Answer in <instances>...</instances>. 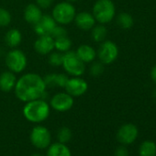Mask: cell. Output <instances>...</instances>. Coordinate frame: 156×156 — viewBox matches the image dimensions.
Wrapping results in <instances>:
<instances>
[{"label":"cell","instance_id":"cell-1","mask_svg":"<svg viewBox=\"0 0 156 156\" xmlns=\"http://www.w3.org/2000/svg\"><path fill=\"white\" fill-rule=\"evenodd\" d=\"M14 90L16 97L20 100L22 102H29L42 98L45 95L46 85L40 74L29 73L23 74L17 80Z\"/></svg>","mask_w":156,"mask_h":156},{"label":"cell","instance_id":"cell-2","mask_svg":"<svg viewBox=\"0 0 156 156\" xmlns=\"http://www.w3.org/2000/svg\"><path fill=\"white\" fill-rule=\"evenodd\" d=\"M25 119L32 123H40L46 120L50 115V105L42 98L26 102L23 108Z\"/></svg>","mask_w":156,"mask_h":156},{"label":"cell","instance_id":"cell-3","mask_svg":"<svg viewBox=\"0 0 156 156\" xmlns=\"http://www.w3.org/2000/svg\"><path fill=\"white\" fill-rule=\"evenodd\" d=\"M115 5L112 0H98L93 7V16L100 24L109 23L115 16Z\"/></svg>","mask_w":156,"mask_h":156},{"label":"cell","instance_id":"cell-4","mask_svg":"<svg viewBox=\"0 0 156 156\" xmlns=\"http://www.w3.org/2000/svg\"><path fill=\"white\" fill-rule=\"evenodd\" d=\"M76 15L74 6L67 1L57 4L52 9V18L60 25H68L74 20Z\"/></svg>","mask_w":156,"mask_h":156},{"label":"cell","instance_id":"cell-5","mask_svg":"<svg viewBox=\"0 0 156 156\" xmlns=\"http://www.w3.org/2000/svg\"><path fill=\"white\" fill-rule=\"evenodd\" d=\"M65 72L73 76H81L86 71L85 62H83L75 51H68L63 52V59L62 63Z\"/></svg>","mask_w":156,"mask_h":156},{"label":"cell","instance_id":"cell-6","mask_svg":"<svg viewBox=\"0 0 156 156\" xmlns=\"http://www.w3.org/2000/svg\"><path fill=\"white\" fill-rule=\"evenodd\" d=\"M27 63L28 61L25 53L19 49L11 50L6 56V65L9 71L15 73H19L24 71Z\"/></svg>","mask_w":156,"mask_h":156},{"label":"cell","instance_id":"cell-7","mask_svg":"<svg viewBox=\"0 0 156 156\" xmlns=\"http://www.w3.org/2000/svg\"><path fill=\"white\" fill-rule=\"evenodd\" d=\"M30 139L32 145L38 149H45L49 147L51 141V136L49 129L41 125H38L32 129Z\"/></svg>","mask_w":156,"mask_h":156},{"label":"cell","instance_id":"cell-8","mask_svg":"<svg viewBox=\"0 0 156 156\" xmlns=\"http://www.w3.org/2000/svg\"><path fill=\"white\" fill-rule=\"evenodd\" d=\"M98 56L102 63H112L119 56V48L113 41H106L100 45L98 51Z\"/></svg>","mask_w":156,"mask_h":156},{"label":"cell","instance_id":"cell-9","mask_svg":"<svg viewBox=\"0 0 156 156\" xmlns=\"http://www.w3.org/2000/svg\"><path fill=\"white\" fill-rule=\"evenodd\" d=\"M138 135V128L132 123H127L119 129L117 132V140L122 145H129L136 140Z\"/></svg>","mask_w":156,"mask_h":156},{"label":"cell","instance_id":"cell-10","mask_svg":"<svg viewBox=\"0 0 156 156\" xmlns=\"http://www.w3.org/2000/svg\"><path fill=\"white\" fill-rule=\"evenodd\" d=\"M64 88L66 90V93H68L72 97H80L87 91L88 84L80 76H73L72 78H69Z\"/></svg>","mask_w":156,"mask_h":156},{"label":"cell","instance_id":"cell-11","mask_svg":"<svg viewBox=\"0 0 156 156\" xmlns=\"http://www.w3.org/2000/svg\"><path fill=\"white\" fill-rule=\"evenodd\" d=\"M74 100H73V97H72L71 95H69L68 93H58L56 95H54L50 102L51 107L59 112H65L70 110L73 106Z\"/></svg>","mask_w":156,"mask_h":156},{"label":"cell","instance_id":"cell-12","mask_svg":"<svg viewBox=\"0 0 156 156\" xmlns=\"http://www.w3.org/2000/svg\"><path fill=\"white\" fill-rule=\"evenodd\" d=\"M57 23L50 15H42L41 19L34 25V31L38 36L51 35Z\"/></svg>","mask_w":156,"mask_h":156},{"label":"cell","instance_id":"cell-13","mask_svg":"<svg viewBox=\"0 0 156 156\" xmlns=\"http://www.w3.org/2000/svg\"><path fill=\"white\" fill-rule=\"evenodd\" d=\"M34 49L41 55L50 54L54 49V39L51 35L39 36L34 42Z\"/></svg>","mask_w":156,"mask_h":156},{"label":"cell","instance_id":"cell-14","mask_svg":"<svg viewBox=\"0 0 156 156\" xmlns=\"http://www.w3.org/2000/svg\"><path fill=\"white\" fill-rule=\"evenodd\" d=\"M75 25L82 30H90L96 25V20L93 14L89 12H80L75 15Z\"/></svg>","mask_w":156,"mask_h":156},{"label":"cell","instance_id":"cell-15","mask_svg":"<svg viewBox=\"0 0 156 156\" xmlns=\"http://www.w3.org/2000/svg\"><path fill=\"white\" fill-rule=\"evenodd\" d=\"M17 80L15 73L11 71L3 72L0 74V90L3 92H10L15 88Z\"/></svg>","mask_w":156,"mask_h":156},{"label":"cell","instance_id":"cell-16","mask_svg":"<svg viewBox=\"0 0 156 156\" xmlns=\"http://www.w3.org/2000/svg\"><path fill=\"white\" fill-rule=\"evenodd\" d=\"M42 11L40 7L36 4H30L26 7L24 10V19L25 20L31 25H35L42 17Z\"/></svg>","mask_w":156,"mask_h":156},{"label":"cell","instance_id":"cell-17","mask_svg":"<svg viewBox=\"0 0 156 156\" xmlns=\"http://www.w3.org/2000/svg\"><path fill=\"white\" fill-rule=\"evenodd\" d=\"M69 77L65 73H48L44 78V83L47 87H65Z\"/></svg>","mask_w":156,"mask_h":156},{"label":"cell","instance_id":"cell-18","mask_svg":"<svg viewBox=\"0 0 156 156\" xmlns=\"http://www.w3.org/2000/svg\"><path fill=\"white\" fill-rule=\"evenodd\" d=\"M75 53L77 54L78 57H79V59L85 63L92 62L97 57L96 50L93 47H91V46H89L87 44L80 45L79 47L77 48Z\"/></svg>","mask_w":156,"mask_h":156},{"label":"cell","instance_id":"cell-19","mask_svg":"<svg viewBox=\"0 0 156 156\" xmlns=\"http://www.w3.org/2000/svg\"><path fill=\"white\" fill-rule=\"evenodd\" d=\"M47 156H72L70 149L62 142L50 144L47 151Z\"/></svg>","mask_w":156,"mask_h":156},{"label":"cell","instance_id":"cell-20","mask_svg":"<svg viewBox=\"0 0 156 156\" xmlns=\"http://www.w3.org/2000/svg\"><path fill=\"white\" fill-rule=\"evenodd\" d=\"M22 41V34L18 29H11L5 36V42L10 48L18 47Z\"/></svg>","mask_w":156,"mask_h":156},{"label":"cell","instance_id":"cell-21","mask_svg":"<svg viewBox=\"0 0 156 156\" xmlns=\"http://www.w3.org/2000/svg\"><path fill=\"white\" fill-rule=\"evenodd\" d=\"M139 156H156V143L152 140H144L139 148Z\"/></svg>","mask_w":156,"mask_h":156},{"label":"cell","instance_id":"cell-22","mask_svg":"<svg viewBox=\"0 0 156 156\" xmlns=\"http://www.w3.org/2000/svg\"><path fill=\"white\" fill-rule=\"evenodd\" d=\"M108 31L104 24H99V25H95L92 28V38L96 42H102L105 41L107 37Z\"/></svg>","mask_w":156,"mask_h":156},{"label":"cell","instance_id":"cell-23","mask_svg":"<svg viewBox=\"0 0 156 156\" xmlns=\"http://www.w3.org/2000/svg\"><path fill=\"white\" fill-rule=\"evenodd\" d=\"M71 46H72V41L68 38V36L54 39V49H56L60 52H66L70 51Z\"/></svg>","mask_w":156,"mask_h":156},{"label":"cell","instance_id":"cell-24","mask_svg":"<svg viewBox=\"0 0 156 156\" xmlns=\"http://www.w3.org/2000/svg\"><path fill=\"white\" fill-rule=\"evenodd\" d=\"M117 23L121 29L128 30L133 26V19L129 13H120L118 16Z\"/></svg>","mask_w":156,"mask_h":156},{"label":"cell","instance_id":"cell-25","mask_svg":"<svg viewBox=\"0 0 156 156\" xmlns=\"http://www.w3.org/2000/svg\"><path fill=\"white\" fill-rule=\"evenodd\" d=\"M71 138H72V131L69 128L62 127V128L59 129V130L57 132V139H58L59 142L66 143L71 140Z\"/></svg>","mask_w":156,"mask_h":156},{"label":"cell","instance_id":"cell-26","mask_svg":"<svg viewBox=\"0 0 156 156\" xmlns=\"http://www.w3.org/2000/svg\"><path fill=\"white\" fill-rule=\"evenodd\" d=\"M63 52L60 51H51L49 55V63L52 66H60L62 63Z\"/></svg>","mask_w":156,"mask_h":156},{"label":"cell","instance_id":"cell-27","mask_svg":"<svg viewBox=\"0 0 156 156\" xmlns=\"http://www.w3.org/2000/svg\"><path fill=\"white\" fill-rule=\"evenodd\" d=\"M11 22V14L6 9L0 8V27H7Z\"/></svg>","mask_w":156,"mask_h":156},{"label":"cell","instance_id":"cell-28","mask_svg":"<svg viewBox=\"0 0 156 156\" xmlns=\"http://www.w3.org/2000/svg\"><path fill=\"white\" fill-rule=\"evenodd\" d=\"M104 72V63L101 62H96L90 68V73L93 76H99Z\"/></svg>","mask_w":156,"mask_h":156},{"label":"cell","instance_id":"cell-29","mask_svg":"<svg viewBox=\"0 0 156 156\" xmlns=\"http://www.w3.org/2000/svg\"><path fill=\"white\" fill-rule=\"evenodd\" d=\"M53 39H57V38H61V37H64L67 36V30L62 27V26H57L54 28L51 35Z\"/></svg>","mask_w":156,"mask_h":156},{"label":"cell","instance_id":"cell-30","mask_svg":"<svg viewBox=\"0 0 156 156\" xmlns=\"http://www.w3.org/2000/svg\"><path fill=\"white\" fill-rule=\"evenodd\" d=\"M35 1H36V5L38 7H40L41 9H47L52 5L53 0H35Z\"/></svg>","mask_w":156,"mask_h":156},{"label":"cell","instance_id":"cell-31","mask_svg":"<svg viewBox=\"0 0 156 156\" xmlns=\"http://www.w3.org/2000/svg\"><path fill=\"white\" fill-rule=\"evenodd\" d=\"M114 156H129V150L126 148L125 145H121L116 149Z\"/></svg>","mask_w":156,"mask_h":156},{"label":"cell","instance_id":"cell-32","mask_svg":"<svg viewBox=\"0 0 156 156\" xmlns=\"http://www.w3.org/2000/svg\"><path fill=\"white\" fill-rule=\"evenodd\" d=\"M151 77L152 81L156 84V65H154L151 71Z\"/></svg>","mask_w":156,"mask_h":156},{"label":"cell","instance_id":"cell-33","mask_svg":"<svg viewBox=\"0 0 156 156\" xmlns=\"http://www.w3.org/2000/svg\"><path fill=\"white\" fill-rule=\"evenodd\" d=\"M66 1H67V2H70V3H72V4H73V3H75V2H77L78 0H66Z\"/></svg>","mask_w":156,"mask_h":156},{"label":"cell","instance_id":"cell-34","mask_svg":"<svg viewBox=\"0 0 156 156\" xmlns=\"http://www.w3.org/2000/svg\"><path fill=\"white\" fill-rule=\"evenodd\" d=\"M31 156H43V155H41V154H39V153H35V154H32Z\"/></svg>","mask_w":156,"mask_h":156},{"label":"cell","instance_id":"cell-35","mask_svg":"<svg viewBox=\"0 0 156 156\" xmlns=\"http://www.w3.org/2000/svg\"><path fill=\"white\" fill-rule=\"evenodd\" d=\"M153 98H154V99H155V101H156V90H155L154 93H153Z\"/></svg>","mask_w":156,"mask_h":156}]
</instances>
